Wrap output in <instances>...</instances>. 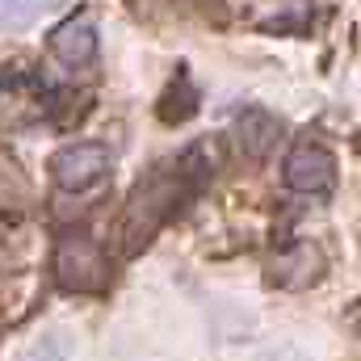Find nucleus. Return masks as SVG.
I'll use <instances>...</instances> for the list:
<instances>
[{
	"label": "nucleus",
	"instance_id": "f257e3e1",
	"mask_svg": "<svg viewBox=\"0 0 361 361\" xmlns=\"http://www.w3.org/2000/svg\"><path fill=\"white\" fill-rule=\"evenodd\" d=\"M55 281L76 294H101L109 286V261L101 244L89 240L85 231H68L55 244Z\"/></svg>",
	"mask_w": 361,
	"mask_h": 361
},
{
	"label": "nucleus",
	"instance_id": "f03ea898",
	"mask_svg": "<svg viewBox=\"0 0 361 361\" xmlns=\"http://www.w3.org/2000/svg\"><path fill=\"white\" fill-rule=\"evenodd\" d=\"M180 180V177H177ZM177 180L169 177V169H156L147 180L135 185L130 193V206H126V223H122V235H126V248H139L147 244V235L164 223V214L177 206L180 189Z\"/></svg>",
	"mask_w": 361,
	"mask_h": 361
},
{
	"label": "nucleus",
	"instance_id": "7ed1b4c3",
	"mask_svg": "<svg viewBox=\"0 0 361 361\" xmlns=\"http://www.w3.org/2000/svg\"><path fill=\"white\" fill-rule=\"evenodd\" d=\"M109 173V147L105 143H68L51 156V177L59 189H89Z\"/></svg>",
	"mask_w": 361,
	"mask_h": 361
},
{
	"label": "nucleus",
	"instance_id": "20e7f679",
	"mask_svg": "<svg viewBox=\"0 0 361 361\" xmlns=\"http://www.w3.org/2000/svg\"><path fill=\"white\" fill-rule=\"evenodd\" d=\"M286 185L294 193H328L336 185V156L324 143H298L286 156Z\"/></svg>",
	"mask_w": 361,
	"mask_h": 361
},
{
	"label": "nucleus",
	"instance_id": "39448f33",
	"mask_svg": "<svg viewBox=\"0 0 361 361\" xmlns=\"http://www.w3.org/2000/svg\"><path fill=\"white\" fill-rule=\"evenodd\" d=\"M319 273H324V252L307 240L281 248L269 261V281L281 290H307L311 281H319Z\"/></svg>",
	"mask_w": 361,
	"mask_h": 361
},
{
	"label": "nucleus",
	"instance_id": "423d86ee",
	"mask_svg": "<svg viewBox=\"0 0 361 361\" xmlns=\"http://www.w3.org/2000/svg\"><path fill=\"white\" fill-rule=\"evenodd\" d=\"M51 55H55L59 63H68V68L92 63V55H97V25H92L89 17L63 21V25L51 34Z\"/></svg>",
	"mask_w": 361,
	"mask_h": 361
},
{
	"label": "nucleus",
	"instance_id": "0eeeda50",
	"mask_svg": "<svg viewBox=\"0 0 361 361\" xmlns=\"http://www.w3.org/2000/svg\"><path fill=\"white\" fill-rule=\"evenodd\" d=\"M277 135H281V122L273 118L269 109H244L240 122H235L240 152L252 156V160H265V156H269L273 143H277Z\"/></svg>",
	"mask_w": 361,
	"mask_h": 361
},
{
	"label": "nucleus",
	"instance_id": "6e6552de",
	"mask_svg": "<svg viewBox=\"0 0 361 361\" xmlns=\"http://www.w3.org/2000/svg\"><path fill=\"white\" fill-rule=\"evenodd\" d=\"M38 13H42V0H0V30L21 34L38 21Z\"/></svg>",
	"mask_w": 361,
	"mask_h": 361
},
{
	"label": "nucleus",
	"instance_id": "1a4fd4ad",
	"mask_svg": "<svg viewBox=\"0 0 361 361\" xmlns=\"http://www.w3.org/2000/svg\"><path fill=\"white\" fill-rule=\"evenodd\" d=\"M25 193H30V185H25V177L17 173V164L0 156V206H13V202H21Z\"/></svg>",
	"mask_w": 361,
	"mask_h": 361
}]
</instances>
